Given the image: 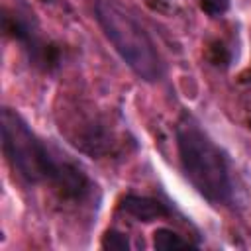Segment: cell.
<instances>
[{"label":"cell","mask_w":251,"mask_h":251,"mask_svg":"<svg viewBox=\"0 0 251 251\" xmlns=\"http://www.w3.org/2000/svg\"><path fill=\"white\" fill-rule=\"evenodd\" d=\"M0 129L2 153L25 184L45 186L69 204H84L94 196L96 184L88 173L39 137L20 112L4 106Z\"/></svg>","instance_id":"obj_1"},{"label":"cell","mask_w":251,"mask_h":251,"mask_svg":"<svg viewBox=\"0 0 251 251\" xmlns=\"http://www.w3.org/2000/svg\"><path fill=\"white\" fill-rule=\"evenodd\" d=\"M175 143L180 171L190 186L210 206L231 208L235 204V184L229 157L190 112L178 116Z\"/></svg>","instance_id":"obj_2"},{"label":"cell","mask_w":251,"mask_h":251,"mask_svg":"<svg viewBox=\"0 0 251 251\" xmlns=\"http://www.w3.org/2000/svg\"><path fill=\"white\" fill-rule=\"evenodd\" d=\"M94 20L126 67L143 82H159L167 65L147 27L118 0H96Z\"/></svg>","instance_id":"obj_3"},{"label":"cell","mask_w":251,"mask_h":251,"mask_svg":"<svg viewBox=\"0 0 251 251\" xmlns=\"http://www.w3.org/2000/svg\"><path fill=\"white\" fill-rule=\"evenodd\" d=\"M2 29L4 33L20 45L29 65L37 71L51 75L61 67V49L55 41L43 37L33 14L25 8H4L2 12Z\"/></svg>","instance_id":"obj_4"},{"label":"cell","mask_w":251,"mask_h":251,"mask_svg":"<svg viewBox=\"0 0 251 251\" xmlns=\"http://www.w3.org/2000/svg\"><path fill=\"white\" fill-rule=\"evenodd\" d=\"M120 210L126 212L129 218L149 224V222H157L163 218H169L173 214L171 206L167 202H163L161 198L155 196H147V194H126L120 200Z\"/></svg>","instance_id":"obj_5"},{"label":"cell","mask_w":251,"mask_h":251,"mask_svg":"<svg viewBox=\"0 0 251 251\" xmlns=\"http://www.w3.org/2000/svg\"><path fill=\"white\" fill-rule=\"evenodd\" d=\"M153 247L161 251H175V249H188V247H198V243H192L190 239H184L178 231L173 227H157L153 231Z\"/></svg>","instance_id":"obj_6"},{"label":"cell","mask_w":251,"mask_h":251,"mask_svg":"<svg viewBox=\"0 0 251 251\" xmlns=\"http://www.w3.org/2000/svg\"><path fill=\"white\" fill-rule=\"evenodd\" d=\"M206 59L210 61V65H214V67H218V69H227V67L231 65L233 55H231L229 47H227L224 41L216 39V41H212V43L208 45Z\"/></svg>","instance_id":"obj_7"},{"label":"cell","mask_w":251,"mask_h":251,"mask_svg":"<svg viewBox=\"0 0 251 251\" xmlns=\"http://www.w3.org/2000/svg\"><path fill=\"white\" fill-rule=\"evenodd\" d=\"M100 247H102V249H110V251H129V249H131V241H129L127 233L110 227V229H106V233L102 235Z\"/></svg>","instance_id":"obj_8"},{"label":"cell","mask_w":251,"mask_h":251,"mask_svg":"<svg viewBox=\"0 0 251 251\" xmlns=\"http://www.w3.org/2000/svg\"><path fill=\"white\" fill-rule=\"evenodd\" d=\"M200 10L210 18H220L231 8V0H198Z\"/></svg>","instance_id":"obj_9"},{"label":"cell","mask_w":251,"mask_h":251,"mask_svg":"<svg viewBox=\"0 0 251 251\" xmlns=\"http://www.w3.org/2000/svg\"><path fill=\"white\" fill-rule=\"evenodd\" d=\"M41 2H51V0H41Z\"/></svg>","instance_id":"obj_10"}]
</instances>
